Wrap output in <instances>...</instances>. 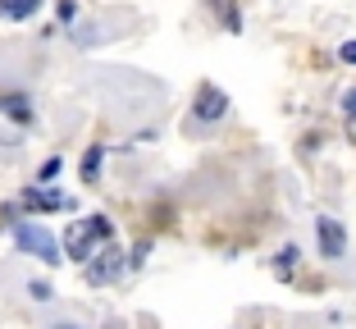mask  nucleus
<instances>
[{"instance_id":"1","label":"nucleus","mask_w":356,"mask_h":329,"mask_svg":"<svg viewBox=\"0 0 356 329\" xmlns=\"http://www.w3.org/2000/svg\"><path fill=\"white\" fill-rule=\"evenodd\" d=\"M110 238H115V224L105 220V215H87L83 224H74V229H69V234H64V256H74L78 266H87V261H92V247L96 243H110Z\"/></svg>"},{"instance_id":"2","label":"nucleus","mask_w":356,"mask_h":329,"mask_svg":"<svg viewBox=\"0 0 356 329\" xmlns=\"http://www.w3.org/2000/svg\"><path fill=\"white\" fill-rule=\"evenodd\" d=\"M14 243H19V252L37 256V261H46V266H60V261H64L55 234H51V229H42V224H32V220L14 224Z\"/></svg>"},{"instance_id":"3","label":"nucleus","mask_w":356,"mask_h":329,"mask_svg":"<svg viewBox=\"0 0 356 329\" xmlns=\"http://www.w3.org/2000/svg\"><path fill=\"white\" fill-rule=\"evenodd\" d=\"M124 270H128V256L119 252V247H105V252H96L83 266V279L87 284H110V279H119Z\"/></svg>"},{"instance_id":"4","label":"nucleus","mask_w":356,"mask_h":329,"mask_svg":"<svg viewBox=\"0 0 356 329\" xmlns=\"http://www.w3.org/2000/svg\"><path fill=\"white\" fill-rule=\"evenodd\" d=\"M315 243H320V256H325V261H343L347 256V229L334 215H320V220H315Z\"/></svg>"},{"instance_id":"5","label":"nucleus","mask_w":356,"mask_h":329,"mask_svg":"<svg viewBox=\"0 0 356 329\" xmlns=\"http://www.w3.org/2000/svg\"><path fill=\"white\" fill-rule=\"evenodd\" d=\"M192 115H197L201 124H215V119L229 115V96H224L215 83H201L197 87V101H192Z\"/></svg>"},{"instance_id":"6","label":"nucleus","mask_w":356,"mask_h":329,"mask_svg":"<svg viewBox=\"0 0 356 329\" xmlns=\"http://www.w3.org/2000/svg\"><path fill=\"white\" fill-rule=\"evenodd\" d=\"M19 206L23 211H64L69 206V197H64L60 188H23V197H19Z\"/></svg>"},{"instance_id":"7","label":"nucleus","mask_w":356,"mask_h":329,"mask_svg":"<svg viewBox=\"0 0 356 329\" xmlns=\"http://www.w3.org/2000/svg\"><path fill=\"white\" fill-rule=\"evenodd\" d=\"M0 115L14 119V124H32V101L23 92H5L0 96Z\"/></svg>"},{"instance_id":"8","label":"nucleus","mask_w":356,"mask_h":329,"mask_svg":"<svg viewBox=\"0 0 356 329\" xmlns=\"http://www.w3.org/2000/svg\"><path fill=\"white\" fill-rule=\"evenodd\" d=\"M37 10H42V0H0V19H10V23L32 19Z\"/></svg>"},{"instance_id":"9","label":"nucleus","mask_w":356,"mask_h":329,"mask_svg":"<svg viewBox=\"0 0 356 329\" xmlns=\"http://www.w3.org/2000/svg\"><path fill=\"white\" fill-rule=\"evenodd\" d=\"M101 160H105V147H87L83 165H78V174H83V183H96V179H101Z\"/></svg>"},{"instance_id":"10","label":"nucleus","mask_w":356,"mask_h":329,"mask_svg":"<svg viewBox=\"0 0 356 329\" xmlns=\"http://www.w3.org/2000/svg\"><path fill=\"white\" fill-rule=\"evenodd\" d=\"M297 256H302V252H297V247L288 243V247H283L279 256H274V270H279V275H293V266H297Z\"/></svg>"},{"instance_id":"11","label":"nucleus","mask_w":356,"mask_h":329,"mask_svg":"<svg viewBox=\"0 0 356 329\" xmlns=\"http://www.w3.org/2000/svg\"><path fill=\"white\" fill-rule=\"evenodd\" d=\"M215 10L224 14V23H229V32H242V14L233 10V0H215Z\"/></svg>"},{"instance_id":"12","label":"nucleus","mask_w":356,"mask_h":329,"mask_svg":"<svg viewBox=\"0 0 356 329\" xmlns=\"http://www.w3.org/2000/svg\"><path fill=\"white\" fill-rule=\"evenodd\" d=\"M28 293H32L37 302H51V298H55V288H51V284H42V279H32V284H28Z\"/></svg>"},{"instance_id":"13","label":"nucleus","mask_w":356,"mask_h":329,"mask_svg":"<svg viewBox=\"0 0 356 329\" xmlns=\"http://www.w3.org/2000/svg\"><path fill=\"white\" fill-rule=\"evenodd\" d=\"M55 174H60V156H51V160H46L42 170H37V179H42V183H51Z\"/></svg>"},{"instance_id":"14","label":"nucleus","mask_w":356,"mask_h":329,"mask_svg":"<svg viewBox=\"0 0 356 329\" xmlns=\"http://www.w3.org/2000/svg\"><path fill=\"white\" fill-rule=\"evenodd\" d=\"M338 60H343V64H356V42H343V51H338Z\"/></svg>"},{"instance_id":"15","label":"nucleus","mask_w":356,"mask_h":329,"mask_svg":"<svg viewBox=\"0 0 356 329\" xmlns=\"http://www.w3.org/2000/svg\"><path fill=\"white\" fill-rule=\"evenodd\" d=\"M147 252H151V243H137V252L128 256V261H133V266H142V261H147Z\"/></svg>"},{"instance_id":"16","label":"nucleus","mask_w":356,"mask_h":329,"mask_svg":"<svg viewBox=\"0 0 356 329\" xmlns=\"http://www.w3.org/2000/svg\"><path fill=\"white\" fill-rule=\"evenodd\" d=\"M343 110H347V115H356V87H352V92L343 96Z\"/></svg>"},{"instance_id":"17","label":"nucleus","mask_w":356,"mask_h":329,"mask_svg":"<svg viewBox=\"0 0 356 329\" xmlns=\"http://www.w3.org/2000/svg\"><path fill=\"white\" fill-rule=\"evenodd\" d=\"M347 138L356 142V115H347Z\"/></svg>"},{"instance_id":"18","label":"nucleus","mask_w":356,"mask_h":329,"mask_svg":"<svg viewBox=\"0 0 356 329\" xmlns=\"http://www.w3.org/2000/svg\"><path fill=\"white\" fill-rule=\"evenodd\" d=\"M55 329H78V325H55Z\"/></svg>"}]
</instances>
